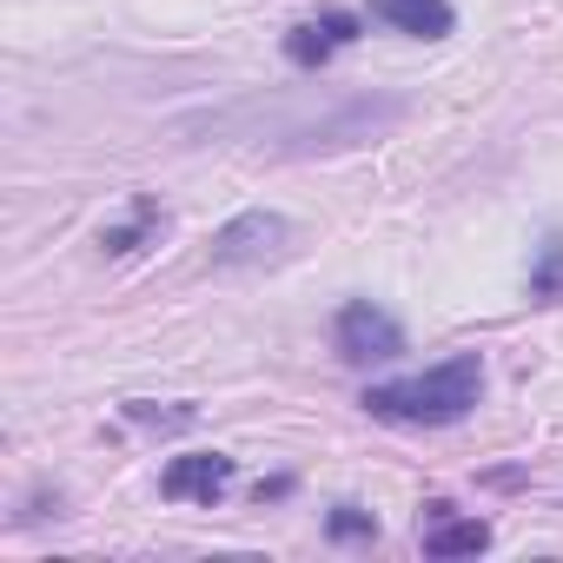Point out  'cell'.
I'll return each instance as SVG.
<instances>
[{
	"label": "cell",
	"instance_id": "obj_1",
	"mask_svg": "<svg viewBox=\"0 0 563 563\" xmlns=\"http://www.w3.org/2000/svg\"><path fill=\"white\" fill-rule=\"evenodd\" d=\"M484 391V365L477 352L464 358H444L431 365L424 378H405V385H372L365 391V411L372 418H391V424H457Z\"/></svg>",
	"mask_w": 563,
	"mask_h": 563
},
{
	"label": "cell",
	"instance_id": "obj_2",
	"mask_svg": "<svg viewBox=\"0 0 563 563\" xmlns=\"http://www.w3.org/2000/svg\"><path fill=\"white\" fill-rule=\"evenodd\" d=\"M292 245V219L286 212H239L212 232V265H265Z\"/></svg>",
	"mask_w": 563,
	"mask_h": 563
},
{
	"label": "cell",
	"instance_id": "obj_3",
	"mask_svg": "<svg viewBox=\"0 0 563 563\" xmlns=\"http://www.w3.org/2000/svg\"><path fill=\"white\" fill-rule=\"evenodd\" d=\"M339 352H345L352 365H385V358L405 352V325H398L391 312H378L372 299H352V306L339 312Z\"/></svg>",
	"mask_w": 563,
	"mask_h": 563
},
{
	"label": "cell",
	"instance_id": "obj_4",
	"mask_svg": "<svg viewBox=\"0 0 563 563\" xmlns=\"http://www.w3.org/2000/svg\"><path fill=\"white\" fill-rule=\"evenodd\" d=\"M225 484H232V457H219V451L173 457V464H166V477H159V490H166L173 504H212Z\"/></svg>",
	"mask_w": 563,
	"mask_h": 563
},
{
	"label": "cell",
	"instance_id": "obj_5",
	"mask_svg": "<svg viewBox=\"0 0 563 563\" xmlns=\"http://www.w3.org/2000/svg\"><path fill=\"white\" fill-rule=\"evenodd\" d=\"M358 41V21L352 14H319V21H299L292 34H286V60L292 67H325L339 47H352Z\"/></svg>",
	"mask_w": 563,
	"mask_h": 563
},
{
	"label": "cell",
	"instance_id": "obj_6",
	"mask_svg": "<svg viewBox=\"0 0 563 563\" xmlns=\"http://www.w3.org/2000/svg\"><path fill=\"white\" fill-rule=\"evenodd\" d=\"M372 14H378L385 27L411 34V41H444V34L457 27L451 0H372Z\"/></svg>",
	"mask_w": 563,
	"mask_h": 563
},
{
	"label": "cell",
	"instance_id": "obj_7",
	"mask_svg": "<svg viewBox=\"0 0 563 563\" xmlns=\"http://www.w3.org/2000/svg\"><path fill=\"white\" fill-rule=\"evenodd\" d=\"M490 543V523H477V517H431L424 523V550L431 556H477Z\"/></svg>",
	"mask_w": 563,
	"mask_h": 563
},
{
	"label": "cell",
	"instance_id": "obj_8",
	"mask_svg": "<svg viewBox=\"0 0 563 563\" xmlns=\"http://www.w3.org/2000/svg\"><path fill=\"white\" fill-rule=\"evenodd\" d=\"M530 299H563V239H543L530 265Z\"/></svg>",
	"mask_w": 563,
	"mask_h": 563
},
{
	"label": "cell",
	"instance_id": "obj_9",
	"mask_svg": "<svg viewBox=\"0 0 563 563\" xmlns=\"http://www.w3.org/2000/svg\"><path fill=\"white\" fill-rule=\"evenodd\" d=\"M153 225H159V206H153V199H133V225H113L100 245H107V252H133V245H140Z\"/></svg>",
	"mask_w": 563,
	"mask_h": 563
},
{
	"label": "cell",
	"instance_id": "obj_10",
	"mask_svg": "<svg viewBox=\"0 0 563 563\" xmlns=\"http://www.w3.org/2000/svg\"><path fill=\"white\" fill-rule=\"evenodd\" d=\"M325 530H332V537H345V543H372V537H378V517H372V510H358V504H339V510L325 517Z\"/></svg>",
	"mask_w": 563,
	"mask_h": 563
}]
</instances>
